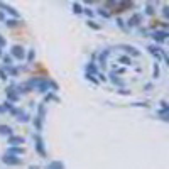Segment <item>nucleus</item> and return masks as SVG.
Instances as JSON below:
<instances>
[{
    "label": "nucleus",
    "mask_w": 169,
    "mask_h": 169,
    "mask_svg": "<svg viewBox=\"0 0 169 169\" xmlns=\"http://www.w3.org/2000/svg\"><path fill=\"white\" fill-rule=\"evenodd\" d=\"M86 78H88L90 81H93V83H98V79H96V78H95L93 75H86Z\"/></svg>",
    "instance_id": "28"
},
{
    "label": "nucleus",
    "mask_w": 169,
    "mask_h": 169,
    "mask_svg": "<svg viewBox=\"0 0 169 169\" xmlns=\"http://www.w3.org/2000/svg\"><path fill=\"white\" fill-rule=\"evenodd\" d=\"M47 169H64V166H63V162H59V161H53V162L47 166Z\"/></svg>",
    "instance_id": "12"
},
{
    "label": "nucleus",
    "mask_w": 169,
    "mask_h": 169,
    "mask_svg": "<svg viewBox=\"0 0 169 169\" xmlns=\"http://www.w3.org/2000/svg\"><path fill=\"white\" fill-rule=\"evenodd\" d=\"M166 37H169L168 31H154V32H152V39H154V41H157V42L166 41Z\"/></svg>",
    "instance_id": "3"
},
{
    "label": "nucleus",
    "mask_w": 169,
    "mask_h": 169,
    "mask_svg": "<svg viewBox=\"0 0 169 169\" xmlns=\"http://www.w3.org/2000/svg\"><path fill=\"white\" fill-rule=\"evenodd\" d=\"M0 78H2V79H7V78H9V75L5 73V69H3V68H0Z\"/></svg>",
    "instance_id": "25"
},
{
    "label": "nucleus",
    "mask_w": 169,
    "mask_h": 169,
    "mask_svg": "<svg viewBox=\"0 0 169 169\" xmlns=\"http://www.w3.org/2000/svg\"><path fill=\"white\" fill-rule=\"evenodd\" d=\"M3 162H5V164H10V166H19L22 161H20L17 156H12V154H5V156H3Z\"/></svg>",
    "instance_id": "2"
},
{
    "label": "nucleus",
    "mask_w": 169,
    "mask_h": 169,
    "mask_svg": "<svg viewBox=\"0 0 169 169\" xmlns=\"http://www.w3.org/2000/svg\"><path fill=\"white\" fill-rule=\"evenodd\" d=\"M154 78H159V64L154 66Z\"/></svg>",
    "instance_id": "26"
},
{
    "label": "nucleus",
    "mask_w": 169,
    "mask_h": 169,
    "mask_svg": "<svg viewBox=\"0 0 169 169\" xmlns=\"http://www.w3.org/2000/svg\"><path fill=\"white\" fill-rule=\"evenodd\" d=\"M88 27H92V29H95V31H98V29H102L96 22H93V20H88Z\"/></svg>",
    "instance_id": "18"
},
{
    "label": "nucleus",
    "mask_w": 169,
    "mask_h": 169,
    "mask_svg": "<svg viewBox=\"0 0 169 169\" xmlns=\"http://www.w3.org/2000/svg\"><path fill=\"white\" fill-rule=\"evenodd\" d=\"M17 120L19 122H27L29 120V115L25 112H17Z\"/></svg>",
    "instance_id": "14"
},
{
    "label": "nucleus",
    "mask_w": 169,
    "mask_h": 169,
    "mask_svg": "<svg viewBox=\"0 0 169 169\" xmlns=\"http://www.w3.org/2000/svg\"><path fill=\"white\" fill-rule=\"evenodd\" d=\"M146 12H147L149 15H152V14H154V7H152V3H147V7H146Z\"/></svg>",
    "instance_id": "23"
},
{
    "label": "nucleus",
    "mask_w": 169,
    "mask_h": 169,
    "mask_svg": "<svg viewBox=\"0 0 169 169\" xmlns=\"http://www.w3.org/2000/svg\"><path fill=\"white\" fill-rule=\"evenodd\" d=\"M120 63H124V64H127V66H130V64H132L130 57H127V56H122V57H120Z\"/></svg>",
    "instance_id": "19"
},
{
    "label": "nucleus",
    "mask_w": 169,
    "mask_h": 169,
    "mask_svg": "<svg viewBox=\"0 0 169 169\" xmlns=\"http://www.w3.org/2000/svg\"><path fill=\"white\" fill-rule=\"evenodd\" d=\"M0 135H12V129L9 125H0Z\"/></svg>",
    "instance_id": "11"
},
{
    "label": "nucleus",
    "mask_w": 169,
    "mask_h": 169,
    "mask_svg": "<svg viewBox=\"0 0 169 169\" xmlns=\"http://www.w3.org/2000/svg\"><path fill=\"white\" fill-rule=\"evenodd\" d=\"M7 98H9L10 102H17V100H19V93L15 92V88H14V86L7 88Z\"/></svg>",
    "instance_id": "5"
},
{
    "label": "nucleus",
    "mask_w": 169,
    "mask_h": 169,
    "mask_svg": "<svg viewBox=\"0 0 169 169\" xmlns=\"http://www.w3.org/2000/svg\"><path fill=\"white\" fill-rule=\"evenodd\" d=\"M117 49H124L127 54H130V56H140V53H139V49L137 47H134V46H129V44H120V46H117Z\"/></svg>",
    "instance_id": "1"
},
{
    "label": "nucleus",
    "mask_w": 169,
    "mask_h": 169,
    "mask_svg": "<svg viewBox=\"0 0 169 169\" xmlns=\"http://www.w3.org/2000/svg\"><path fill=\"white\" fill-rule=\"evenodd\" d=\"M25 56V51H24V47L22 46H14L12 47V57H17V59H22V57Z\"/></svg>",
    "instance_id": "4"
},
{
    "label": "nucleus",
    "mask_w": 169,
    "mask_h": 169,
    "mask_svg": "<svg viewBox=\"0 0 169 169\" xmlns=\"http://www.w3.org/2000/svg\"><path fill=\"white\" fill-rule=\"evenodd\" d=\"M9 144H10V146H15V144H24V137L10 135V139H9Z\"/></svg>",
    "instance_id": "10"
},
{
    "label": "nucleus",
    "mask_w": 169,
    "mask_h": 169,
    "mask_svg": "<svg viewBox=\"0 0 169 169\" xmlns=\"http://www.w3.org/2000/svg\"><path fill=\"white\" fill-rule=\"evenodd\" d=\"M34 139H36V149H37V152L41 154V156H46V152H44V144H42L41 137H39V135H36Z\"/></svg>",
    "instance_id": "8"
},
{
    "label": "nucleus",
    "mask_w": 169,
    "mask_h": 169,
    "mask_svg": "<svg viewBox=\"0 0 169 169\" xmlns=\"http://www.w3.org/2000/svg\"><path fill=\"white\" fill-rule=\"evenodd\" d=\"M5 42H7V41H5V39L2 37V36H0V49H2L3 46H5Z\"/></svg>",
    "instance_id": "30"
},
{
    "label": "nucleus",
    "mask_w": 169,
    "mask_h": 169,
    "mask_svg": "<svg viewBox=\"0 0 169 169\" xmlns=\"http://www.w3.org/2000/svg\"><path fill=\"white\" fill-rule=\"evenodd\" d=\"M34 57H36V53H34V49H32V51H29V54H27V61H29V63H32V61H34Z\"/></svg>",
    "instance_id": "21"
},
{
    "label": "nucleus",
    "mask_w": 169,
    "mask_h": 169,
    "mask_svg": "<svg viewBox=\"0 0 169 169\" xmlns=\"http://www.w3.org/2000/svg\"><path fill=\"white\" fill-rule=\"evenodd\" d=\"M140 20H142V15H140V14H134L130 19H129L127 24H129V27H134V25H139V24H140Z\"/></svg>",
    "instance_id": "7"
},
{
    "label": "nucleus",
    "mask_w": 169,
    "mask_h": 169,
    "mask_svg": "<svg viewBox=\"0 0 169 169\" xmlns=\"http://www.w3.org/2000/svg\"><path fill=\"white\" fill-rule=\"evenodd\" d=\"M98 14L103 15V17H110V12H108L107 9H98Z\"/></svg>",
    "instance_id": "20"
},
{
    "label": "nucleus",
    "mask_w": 169,
    "mask_h": 169,
    "mask_svg": "<svg viewBox=\"0 0 169 169\" xmlns=\"http://www.w3.org/2000/svg\"><path fill=\"white\" fill-rule=\"evenodd\" d=\"M86 75H96V66H95L93 63H90L88 66H86Z\"/></svg>",
    "instance_id": "13"
},
{
    "label": "nucleus",
    "mask_w": 169,
    "mask_h": 169,
    "mask_svg": "<svg viewBox=\"0 0 169 169\" xmlns=\"http://www.w3.org/2000/svg\"><path fill=\"white\" fill-rule=\"evenodd\" d=\"M44 115H46V108H44V105H39V120H44Z\"/></svg>",
    "instance_id": "15"
},
{
    "label": "nucleus",
    "mask_w": 169,
    "mask_h": 169,
    "mask_svg": "<svg viewBox=\"0 0 169 169\" xmlns=\"http://www.w3.org/2000/svg\"><path fill=\"white\" fill-rule=\"evenodd\" d=\"M73 12H75V14H81V12H83V9H81L79 3H73Z\"/></svg>",
    "instance_id": "16"
},
{
    "label": "nucleus",
    "mask_w": 169,
    "mask_h": 169,
    "mask_svg": "<svg viewBox=\"0 0 169 169\" xmlns=\"http://www.w3.org/2000/svg\"><path fill=\"white\" fill-rule=\"evenodd\" d=\"M22 152V149H17V147H10V150H9V154H20Z\"/></svg>",
    "instance_id": "24"
},
{
    "label": "nucleus",
    "mask_w": 169,
    "mask_h": 169,
    "mask_svg": "<svg viewBox=\"0 0 169 169\" xmlns=\"http://www.w3.org/2000/svg\"><path fill=\"white\" fill-rule=\"evenodd\" d=\"M162 14H164V17H169V9H168V7H164V9H162Z\"/></svg>",
    "instance_id": "29"
},
{
    "label": "nucleus",
    "mask_w": 169,
    "mask_h": 169,
    "mask_svg": "<svg viewBox=\"0 0 169 169\" xmlns=\"http://www.w3.org/2000/svg\"><path fill=\"white\" fill-rule=\"evenodd\" d=\"M3 57V63H5V66H12V56H2Z\"/></svg>",
    "instance_id": "17"
},
{
    "label": "nucleus",
    "mask_w": 169,
    "mask_h": 169,
    "mask_svg": "<svg viewBox=\"0 0 169 169\" xmlns=\"http://www.w3.org/2000/svg\"><path fill=\"white\" fill-rule=\"evenodd\" d=\"M17 24H19L17 20H5V25H7V27H15Z\"/></svg>",
    "instance_id": "22"
},
{
    "label": "nucleus",
    "mask_w": 169,
    "mask_h": 169,
    "mask_svg": "<svg viewBox=\"0 0 169 169\" xmlns=\"http://www.w3.org/2000/svg\"><path fill=\"white\" fill-rule=\"evenodd\" d=\"M118 93H120V95H129V93H130V92H127V90H120Z\"/></svg>",
    "instance_id": "32"
},
{
    "label": "nucleus",
    "mask_w": 169,
    "mask_h": 169,
    "mask_svg": "<svg viewBox=\"0 0 169 169\" xmlns=\"http://www.w3.org/2000/svg\"><path fill=\"white\" fill-rule=\"evenodd\" d=\"M83 12H85L88 17H93V12H92V9H83Z\"/></svg>",
    "instance_id": "27"
},
{
    "label": "nucleus",
    "mask_w": 169,
    "mask_h": 169,
    "mask_svg": "<svg viewBox=\"0 0 169 169\" xmlns=\"http://www.w3.org/2000/svg\"><path fill=\"white\" fill-rule=\"evenodd\" d=\"M0 9H3L5 12H9V14H10V15H14V17H19V12H17L14 7L7 5V3H2V2H0Z\"/></svg>",
    "instance_id": "6"
},
{
    "label": "nucleus",
    "mask_w": 169,
    "mask_h": 169,
    "mask_svg": "<svg viewBox=\"0 0 169 169\" xmlns=\"http://www.w3.org/2000/svg\"><path fill=\"white\" fill-rule=\"evenodd\" d=\"M117 22H118V27H120V29H125V24H124V22H122L120 19L117 20Z\"/></svg>",
    "instance_id": "31"
},
{
    "label": "nucleus",
    "mask_w": 169,
    "mask_h": 169,
    "mask_svg": "<svg viewBox=\"0 0 169 169\" xmlns=\"http://www.w3.org/2000/svg\"><path fill=\"white\" fill-rule=\"evenodd\" d=\"M0 56H3V54H2V49H0Z\"/></svg>",
    "instance_id": "33"
},
{
    "label": "nucleus",
    "mask_w": 169,
    "mask_h": 169,
    "mask_svg": "<svg viewBox=\"0 0 169 169\" xmlns=\"http://www.w3.org/2000/svg\"><path fill=\"white\" fill-rule=\"evenodd\" d=\"M108 78L112 79V83H113V85H118V86H124V85H125V81H124V79H120L118 76L113 73V71L110 73V76H108Z\"/></svg>",
    "instance_id": "9"
}]
</instances>
